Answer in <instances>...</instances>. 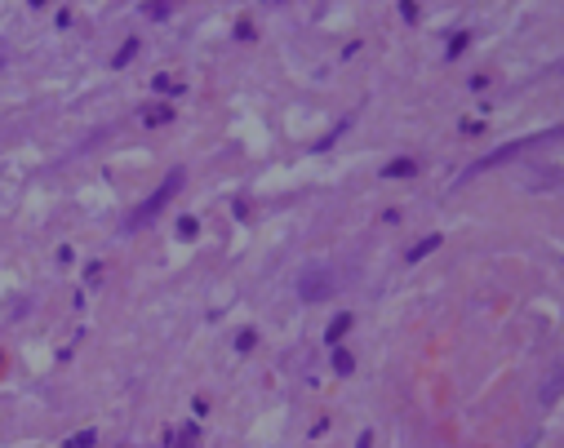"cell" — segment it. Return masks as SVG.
I'll list each match as a JSON object with an SVG mask.
<instances>
[{
	"instance_id": "cell-1",
	"label": "cell",
	"mask_w": 564,
	"mask_h": 448,
	"mask_svg": "<svg viewBox=\"0 0 564 448\" xmlns=\"http://www.w3.org/2000/svg\"><path fill=\"white\" fill-rule=\"evenodd\" d=\"M342 289V280H338V267H303V275H298V297L303 302H320V297L329 293H338Z\"/></svg>"
},
{
	"instance_id": "cell-2",
	"label": "cell",
	"mask_w": 564,
	"mask_h": 448,
	"mask_svg": "<svg viewBox=\"0 0 564 448\" xmlns=\"http://www.w3.org/2000/svg\"><path fill=\"white\" fill-rule=\"evenodd\" d=\"M178 187H182V173L174 169V173H169V178H164L160 187H156V195H152V200H142V205H138V209H134V213H129V218H125V231H138V226H147V222H152L156 213H160V205L169 200V195H174Z\"/></svg>"
}]
</instances>
